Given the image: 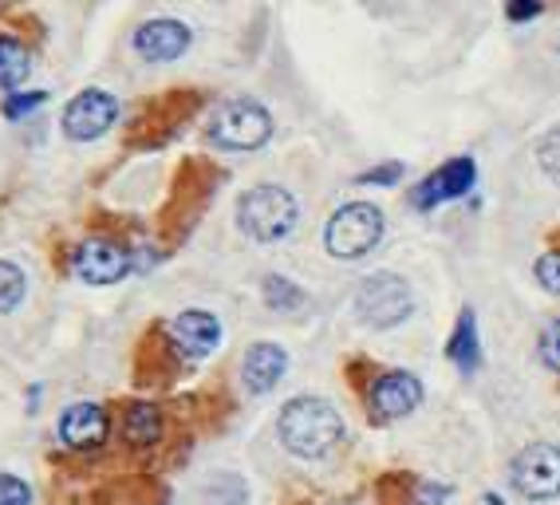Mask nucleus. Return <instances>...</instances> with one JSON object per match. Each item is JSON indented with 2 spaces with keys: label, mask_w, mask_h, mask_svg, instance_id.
I'll return each mask as SVG.
<instances>
[{
  "label": "nucleus",
  "mask_w": 560,
  "mask_h": 505,
  "mask_svg": "<svg viewBox=\"0 0 560 505\" xmlns=\"http://www.w3.org/2000/svg\"><path fill=\"white\" fill-rule=\"evenodd\" d=\"M277 438H280V446L296 458H324L328 450L340 446L343 419L328 399L301 395V399H289V403L280 407Z\"/></svg>",
  "instance_id": "nucleus-1"
},
{
  "label": "nucleus",
  "mask_w": 560,
  "mask_h": 505,
  "mask_svg": "<svg viewBox=\"0 0 560 505\" xmlns=\"http://www.w3.org/2000/svg\"><path fill=\"white\" fill-rule=\"evenodd\" d=\"M301 222V205L292 198L284 186H253L237 198V225L245 237L260 245H272V242H284L292 230Z\"/></svg>",
  "instance_id": "nucleus-2"
},
{
  "label": "nucleus",
  "mask_w": 560,
  "mask_h": 505,
  "mask_svg": "<svg viewBox=\"0 0 560 505\" xmlns=\"http://www.w3.org/2000/svg\"><path fill=\"white\" fill-rule=\"evenodd\" d=\"M383 210L371 202H348L331 213L324 225V249L336 261H360L383 242Z\"/></svg>",
  "instance_id": "nucleus-3"
},
{
  "label": "nucleus",
  "mask_w": 560,
  "mask_h": 505,
  "mask_svg": "<svg viewBox=\"0 0 560 505\" xmlns=\"http://www.w3.org/2000/svg\"><path fill=\"white\" fill-rule=\"evenodd\" d=\"M272 139V115L257 99L221 103L210 119V142L218 151H260Z\"/></svg>",
  "instance_id": "nucleus-4"
},
{
  "label": "nucleus",
  "mask_w": 560,
  "mask_h": 505,
  "mask_svg": "<svg viewBox=\"0 0 560 505\" xmlns=\"http://www.w3.org/2000/svg\"><path fill=\"white\" fill-rule=\"evenodd\" d=\"M415 308V293L399 273H375L355 289V316L371 328H395Z\"/></svg>",
  "instance_id": "nucleus-5"
},
{
  "label": "nucleus",
  "mask_w": 560,
  "mask_h": 505,
  "mask_svg": "<svg viewBox=\"0 0 560 505\" xmlns=\"http://www.w3.org/2000/svg\"><path fill=\"white\" fill-rule=\"evenodd\" d=\"M510 482L529 502H552L560 497V446L557 443H529L513 458Z\"/></svg>",
  "instance_id": "nucleus-6"
},
{
  "label": "nucleus",
  "mask_w": 560,
  "mask_h": 505,
  "mask_svg": "<svg viewBox=\"0 0 560 505\" xmlns=\"http://www.w3.org/2000/svg\"><path fill=\"white\" fill-rule=\"evenodd\" d=\"M119 119V99L103 87H88L63 107V134L71 142H95Z\"/></svg>",
  "instance_id": "nucleus-7"
},
{
  "label": "nucleus",
  "mask_w": 560,
  "mask_h": 505,
  "mask_svg": "<svg viewBox=\"0 0 560 505\" xmlns=\"http://www.w3.org/2000/svg\"><path fill=\"white\" fill-rule=\"evenodd\" d=\"M130 265H135V257L115 237H88L71 257V269L88 284H119L130 273Z\"/></svg>",
  "instance_id": "nucleus-8"
},
{
  "label": "nucleus",
  "mask_w": 560,
  "mask_h": 505,
  "mask_svg": "<svg viewBox=\"0 0 560 505\" xmlns=\"http://www.w3.org/2000/svg\"><path fill=\"white\" fill-rule=\"evenodd\" d=\"M474 183H478V162H474L470 154H466V158H451L415 186L410 202H415V210H434V205H442V202L466 198V193L474 190Z\"/></svg>",
  "instance_id": "nucleus-9"
},
{
  "label": "nucleus",
  "mask_w": 560,
  "mask_h": 505,
  "mask_svg": "<svg viewBox=\"0 0 560 505\" xmlns=\"http://www.w3.org/2000/svg\"><path fill=\"white\" fill-rule=\"evenodd\" d=\"M194 44V32L182 21H147L135 28L130 48L139 51L147 63H171L178 56H186Z\"/></svg>",
  "instance_id": "nucleus-10"
},
{
  "label": "nucleus",
  "mask_w": 560,
  "mask_h": 505,
  "mask_svg": "<svg viewBox=\"0 0 560 505\" xmlns=\"http://www.w3.org/2000/svg\"><path fill=\"white\" fill-rule=\"evenodd\" d=\"M368 403L371 411L380 414V419H402L410 414L415 407L422 403V384L419 375L410 372H383L368 391Z\"/></svg>",
  "instance_id": "nucleus-11"
},
{
  "label": "nucleus",
  "mask_w": 560,
  "mask_h": 505,
  "mask_svg": "<svg viewBox=\"0 0 560 505\" xmlns=\"http://www.w3.org/2000/svg\"><path fill=\"white\" fill-rule=\"evenodd\" d=\"M60 443L71 446V450H95V446L107 443L110 419L107 407L100 403H71L68 411L60 414Z\"/></svg>",
  "instance_id": "nucleus-12"
},
{
  "label": "nucleus",
  "mask_w": 560,
  "mask_h": 505,
  "mask_svg": "<svg viewBox=\"0 0 560 505\" xmlns=\"http://www.w3.org/2000/svg\"><path fill=\"white\" fill-rule=\"evenodd\" d=\"M171 340L186 360H206L221 344V320L206 308H186L171 324Z\"/></svg>",
  "instance_id": "nucleus-13"
},
{
  "label": "nucleus",
  "mask_w": 560,
  "mask_h": 505,
  "mask_svg": "<svg viewBox=\"0 0 560 505\" xmlns=\"http://www.w3.org/2000/svg\"><path fill=\"white\" fill-rule=\"evenodd\" d=\"M284 372H289V352L272 344V340L253 344L245 352V360H241V384H245L249 395H269L284 379Z\"/></svg>",
  "instance_id": "nucleus-14"
},
{
  "label": "nucleus",
  "mask_w": 560,
  "mask_h": 505,
  "mask_svg": "<svg viewBox=\"0 0 560 505\" xmlns=\"http://www.w3.org/2000/svg\"><path fill=\"white\" fill-rule=\"evenodd\" d=\"M451 360H454V367H458L462 375H474L481 367L478 320H474L470 308L458 316V328H454V336H451Z\"/></svg>",
  "instance_id": "nucleus-15"
},
{
  "label": "nucleus",
  "mask_w": 560,
  "mask_h": 505,
  "mask_svg": "<svg viewBox=\"0 0 560 505\" xmlns=\"http://www.w3.org/2000/svg\"><path fill=\"white\" fill-rule=\"evenodd\" d=\"M122 435L130 446H151L162 438V411L154 403H130L122 414Z\"/></svg>",
  "instance_id": "nucleus-16"
},
{
  "label": "nucleus",
  "mask_w": 560,
  "mask_h": 505,
  "mask_svg": "<svg viewBox=\"0 0 560 505\" xmlns=\"http://www.w3.org/2000/svg\"><path fill=\"white\" fill-rule=\"evenodd\" d=\"M28 71H32L28 48H24L16 36H0V87L12 95L24 80H28Z\"/></svg>",
  "instance_id": "nucleus-17"
},
{
  "label": "nucleus",
  "mask_w": 560,
  "mask_h": 505,
  "mask_svg": "<svg viewBox=\"0 0 560 505\" xmlns=\"http://www.w3.org/2000/svg\"><path fill=\"white\" fill-rule=\"evenodd\" d=\"M24 289H28V281H24L21 269L12 261H0V316H9L21 308Z\"/></svg>",
  "instance_id": "nucleus-18"
},
{
  "label": "nucleus",
  "mask_w": 560,
  "mask_h": 505,
  "mask_svg": "<svg viewBox=\"0 0 560 505\" xmlns=\"http://www.w3.org/2000/svg\"><path fill=\"white\" fill-rule=\"evenodd\" d=\"M249 502V490L237 474H218L206 485V505H245Z\"/></svg>",
  "instance_id": "nucleus-19"
},
{
  "label": "nucleus",
  "mask_w": 560,
  "mask_h": 505,
  "mask_svg": "<svg viewBox=\"0 0 560 505\" xmlns=\"http://www.w3.org/2000/svg\"><path fill=\"white\" fill-rule=\"evenodd\" d=\"M265 304L277 308V313H292V308H301L304 304V293L289 281V277H269V281H265Z\"/></svg>",
  "instance_id": "nucleus-20"
},
{
  "label": "nucleus",
  "mask_w": 560,
  "mask_h": 505,
  "mask_svg": "<svg viewBox=\"0 0 560 505\" xmlns=\"http://www.w3.org/2000/svg\"><path fill=\"white\" fill-rule=\"evenodd\" d=\"M44 103H48V92H12L9 99H4V119L21 122L24 115H32L36 107H44Z\"/></svg>",
  "instance_id": "nucleus-21"
},
{
  "label": "nucleus",
  "mask_w": 560,
  "mask_h": 505,
  "mask_svg": "<svg viewBox=\"0 0 560 505\" xmlns=\"http://www.w3.org/2000/svg\"><path fill=\"white\" fill-rule=\"evenodd\" d=\"M537 162H540V171L549 174L552 183H560V127L537 142Z\"/></svg>",
  "instance_id": "nucleus-22"
},
{
  "label": "nucleus",
  "mask_w": 560,
  "mask_h": 505,
  "mask_svg": "<svg viewBox=\"0 0 560 505\" xmlns=\"http://www.w3.org/2000/svg\"><path fill=\"white\" fill-rule=\"evenodd\" d=\"M0 505H32V485L16 474H0Z\"/></svg>",
  "instance_id": "nucleus-23"
},
{
  "label": "nucleus",
  "mask_w": 560,
  "mask_h": 505,
  "mask_svg": "<svg viewBox=\"0 0 560 505\" xmlns=\"http://www.w3.org/2000/svg\"><path fill=\"white\" fill-rule=\"evenodd\" d=\"M537 281H540V289H545V293L560 296V249L545 252V257L537 261Z\"/></svg>",
  "instance_id": "nucleus-24"
},
{
  "label": "nucleus",
  "mask_w": 560,
  "mask_h": 505,
  "mask_svg": "<svg viewBox=\"0 0 560 505\" xmlns=\"http://www.w3.org/2000/svg\"><path fill=\"white\" fill-rule=\"evenodd\" d=\"M540 360L549 372H560V320L545 324V332H540Z\"/></svg>",
  "instance_id": "nucleus-25"
},
{
  "label": "nucleus",
  "mask_w": 560,
  "mask_h": 505,
  "mask_svg": "<svg viewBox=\"0 0 560 505\" xmlns=\"http://www.w3.org/2000/svg\"><path fill=\"white\" fill-rule=\"evenodd\" d=\"M402 178V162H383V166H375V171L360 174L355 183L360 186H395Z\"/></svg>",
  "instance_id": "nucleus-26"
},
{
  "label": "nucleus",
  "mask_w": 560,
  "mask_h": 505,
  "mask_svg": "<svg viewBox=\"0 0 560 505\" xmlns=\"http://www.w3.org/2000/svg\"><path fill=\"white\" fill-rule=\"evenodd\" d=\"M505 16H510L513 24L533 21V16H540V4H510V9H505Z\"/></svg>",
  "instance_id": "nucleus-27"
}]
</instances>
